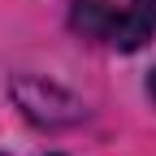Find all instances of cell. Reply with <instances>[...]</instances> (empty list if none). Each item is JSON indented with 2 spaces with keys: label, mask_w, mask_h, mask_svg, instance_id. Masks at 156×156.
<instances>
[{
  "label": "cell",
  "mask_w": 156,
  "mask_h": 156,
  "mask_svg": "<svg viewBox=\"0 0 156 156\" xmlns=\"http://www.w3.org/2000/svg\"><path fill=\"white\" fill-rule=\"evenodd\" d=\"M74 26L108 48H139L152 35V17L143 9H117L113 0H74Z\"/></svg>",
  "instance_id": "1"
},
{
  "label": "cell",
  "mask_w": 156,
  "mask_h": 156,
  "mask_svg": "<svg viewBox=\"0 0 156 156\" xmlns=\"http://www.w3.org/2000/svg\"><path fill=\"white\" fill-rule=\"evenodd\" d=\"M147 91H152V100H156V69H152V78H147Z\"/></svg>",
  "instance_id": "3"
},
{
  "label": "cell",
  "mask_w": 156,
  "mask_h": 156,
  "mask_svg": "<svg viewBox=\"0 0 156 156\" xmlns=\"http://www.w3.org/2000/svg\"><path fill=\"white\" fill-rule=\"evenodd\" d=\"M134 5H139V9H143V13L152 17V22H156V0H134Z\"/></svg>",
  "instance_id": "2"
}]
</instances>
